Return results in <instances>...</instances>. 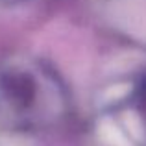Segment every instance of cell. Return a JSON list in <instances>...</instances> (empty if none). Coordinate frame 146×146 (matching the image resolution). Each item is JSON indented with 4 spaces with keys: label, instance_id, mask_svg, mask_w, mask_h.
Here are the masks:
<instances>
[{
    "label": "cell",
    "instance_id": "1",
    "mask_svg": "<svg viewBox=\"0 0 146 146\" xmlns=\"http://www.w3.org/2000/svg\"><path fill=\"white\" fill-rule=\"evenodd\" d=\"M65 109V93L57 78L33 61H15L0 72V122L30 131L52 124Z\"/></svg>",
    "mask_w": 146,
    "mask_h": 146
}]
</instances>
